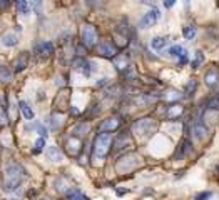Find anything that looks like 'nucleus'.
Instances as JSON below:
<instances>
[{
    "mask_svg": "<svg viewBox=\"0 0 219 200\" xmlns=\"http://www.w3.org/2000/svg\"><path fill=\"white\" fill-rule=\"evenodd\" d=\"M24 168L17 164H8L7 165V182H5V190H14L20 185L22 179H24Z\"/></svg>",
    "mask_w": 219,
    "mask_h": 200,
    "instance_id": "nucleus-1",
    "label": "nucleus"
},
{
    "mask_svg": "<svg viewBox=\"0 0 219 200\" xmlns=\"http://www.w3.org/2000/svg\"><path fill=\"white\" fill-rule=\"evenodd\" d=\"M111 143H112L111 133H105V132L99 133V135L95 137V142H94V155L99 157V158H104L109 152Z\"/></svg>",
    "mask_w": 219,
    "mask_h": 200,
    "instance_id": "nucleus-2",
    "label": "nucleus"
},
{
    "mask_svg": "<svg viewBox=\"0 0 219 200\" xmlns=\"http://www.w3.org/2000/svg\"><path fill=\"white\" fill-rule=\"evenodd\" d=\"M97 30L95 27H92V25H84V29H82V42L84 45L87 47H94L97 43Z\"/></svg>",
    "mask_w": 219,
    "mask_h": 200,
    "instance_id": "nucleus-3",
    "label": "nucleus"
},
{
    "mask_svg": "<svg viewBox=\"0 0 219 200\" xmlns=\"http://www.w3.org/2000/svg\"><path fill=\"white\" fill-rule=\"evenodd\" d=\"M159 17H161L159 10H157V8H152L151 12H147V14H146L142 18H140L139 27H140V29H147V27H152V25H154L156 22L159 20Z\"/></svg>",
    "mask_w": 219,
    "mask_h": 200,
    "instance_id": "nucleus-4",
    "label": "nucleus"
},
{
    "mask_svg": "<svg viewBox=\"0 0 219 200\" xmlns=\"http://www.w3.org/2000/svg\"><path fill=\"white\" fill-rule=\"evenodd\" d=\"M97 52H99L101 55H104V57H115V54H117V47H115L112 42L105 40V42H101V43H99V47H97Z\"/></svg>",
    "mask_w": 219,
    "mask_h": 200,
    "instance_id": "nucleus-5",
    "label": "nucleus"
},
{
    "mask_svg": "<svg viewBox=\"0 0 219 200\" xmlns=\"http://www.w3.org/2000/svg\"><path fill=\"white\" fill-rule=\"evenodd\" d=\"M192 132H194V137L198 140H202L206 135H208V127L202 120H196L192 125Z\"/></svg>",
    "mask_w": 219,
    "mask_h": 200,
    "instance_id": "nucleus-6",
    "label": "nucleus"
},
{
    "mask_svg": "<svg viewBox=\"0 0 219 200\" xmlns=\"http://www.w3.org/2000/svg\"><path fill=\"white\" fill-rule=\"evenodd\" d=\"M156 125L152 123L149 118H144V120H139V122H136V125H134V129L136 130H139L140 133H144V135H147L149 132H151L152 129H154Z\"/></svg>",
    "mask_w": 219,
    "mask_h": 200,
    "instance_id": "nucleus-7",
    "label": "nucleus"
},
{
    "mask_svg": "<svg viewBox=\"0 0 219 200\" xmlns=\"http://www.w3.org/2000/svg\"><path fill=\"white\" fill-rule=\"evenodd\" d=\"M119 127H121V118H109V120H105L104 123L101 125V130L102 132H112V130H117Z\"/></svg>",
    "mask_w": 219,
    "mask_h": 200,
    "instance_id": "nucleus-8",
    "label": "nucleus"
},
{
    "mask_svg": "<svg viewBox=\"0 0 219 200\" xmlns=\"http://www.w3.org/2000/svg\"><path fill=\"white\" fill-rule=\"evenodd\" d=\"M35 48H37V52H39L42 57H49V55L54 52V45H52L50 42H39L35 45Z\"/></svg>",
    "mask_w": 219,
    "mask_h": 200,
    "instance_id": "nucleus-9",
    "label": "nucleus"
},
{
    "mask_svg": "<svg viewBox=\"0 0 219 200\" xmlns=\"http://www.w3.org/2000/svg\"><path fill=\"white\" fill-rule=\"evenodd\" d=\"M182 112H184V108L181 107V105L174 104V105H171V107L167 108V112H166V117L171 118V120H174V118H177L181 114H182Z\"/></svg>",
    "mask_w": 219,
    "mask_h": 200,
    "instance_id": "nucleus-10",
    "label": "nucleus"
},
{
    "mask_svg": "<svg viewBox=\"0 0 219 200\" xmlns=\"http://www.w3.org/2000/svg\"><path fill=\"white\" fill-rule=\"evenodd\" d=\"M114 64H115V67H117V70L124 72L127 68V65H129V57H127V55H119L117 58H114Z\"/></svg>",
    "mask_w": 219,
    "mask_h": 200,
    "instance_id": "nucleus-11",
    "label": "nucleus"
},
{
    "mask_svg": "<svg viewBox=\"0 0 219 200\" xmlns=\"http://www.w3.org/2000/svg\"><path fill=\"white\" fill-rule=\"evenodd\" d=\"M74 67H76V68H80V70H82L85 75H90V64L87 60H84V58H76V62H74Z\"/></svg>",
    "mask_w": 219,
    "mask_h": 200,
    "instance_id": "nucleus-12",
    "label": "nucleus"
},
{
    "mask_svg": "<svg viewBox=\"0 0 219 200\" xmlns=\"http://www.w3.org/2000/svg\"><path fill=\"white\" fill-rule=\"evenodd\" d=\"M124 143H130V137H129V132H124V133H121L119 135V139L115 140V148L117 150H121V148H124Z\"/></svg>",
    "mask_w": 219,
    "mask_h": 200,
    "instance_id": "nucleus-13",
    "label": "nucleus"
},
{
    "mask_svg": "<svg viewBox=\"0 0 219 200\" xmlns=\"http://www.w3.org/2000/svg\"><path fill=\"white\" fill-rule=\"evenodd\" d=\"M206 83H208L209 87H212L216 82L219 80V73H217V70H209L208 73H206Z\"/></svg>",
    "mask_w": 219,
    "mask_h": 200,
    "instance_id": "nucleus-14",
    "label": "nucleus"
},
{
    "mask_svg": "<svg viewBox=\"0 0 219 200\" xmlns=\"http://www.w3.org/2000/svg\"><path fill=\"white\" fill-rule=\"evenodd\" d=\"M166 43H167V39H166V37H156V39L151 40V47L154 50H161L162 47H166Z\"/></svg>",
    "mask_w": 219,
    "mask_h": 200,
    "instance_id": "nucleus-15",
    "label": "nucleus"
},
{
    "mask_svg": "<svg viewBox=\"0 0 219 200\" xmlns=\"http://www.w3.org/2000/svg\"><path fill=\"white\" fill-rule=\"evenodd\" d=\"M20 112H22V115H24L27 120H32L34 118V112H32V108L29 107L27 102H20Z\"/></svg>",
    "mask_w": 219,
    "mask_h": 200,
    "instance_id": "nucleus-16",
    "label": "nucleus"
},
{
    "mask_svg": "<svg viewBox=\"0 0 219 200\" xmlns=\"http://www.w3.org/2000/svg\"><path fill=\"white\" fill-rule=\"evenodd\" d=\"M0 80L2 82H10L12 80V70L8 67H5V65L0 67Z\"/></svg>",
    "mask_w": 219,
    "mask_h": 200,
    "instance_id": "nucleus-17",
    "label": "nucleus"
},
{
    "mask_svg": "<svg viewBox=\"0 0 219 200\" xmlns=\"http://www.w3.org/2000/svg\"><path fill=\"white\" fill-rule=\"evenodd\" d=\"M25 65H27V54H22L15 62V72H22L25 68Z\"/></svg>",
    "mask_w": 219,
    "mask_h": 200,
    "instance_id": "nucleus-18",
    "label": "nucleus"
},
{
    "mask_svg": "<svg viewBox=\"0 0 219 200\" xmlns=\"http://www.w3.org/2000/svg\"><path fill=\"white\" fill-rule=\"evenodd\" d=\"M67 197H69V200H89L84 193H80L79 190H70V192L67 193Z\"/></svg>",
    "mask_w": 219,
    "mask_h": 200,
    "instance_id": "nucleus-19",
    "label": "nucleus"
},
{
    "mask_svg": "<svg viewBox=\"0 0 219 200\" xmlns=\"http://www.w3.org/2000/svg\"><path fill=\"white\" fill-rule=\"evenodd\" d=\"M2 43H4L5 47H14V45H17V39H15V35L8 33V35H5L4 39H2Z\"/></svg>",
    "mask_w": 219,
    "mask_h": 200,
    "instance_id": "nucleus-20",
    "label": "nucleus"
},
{
    "mask_svg": "<svg viewBox=\"0 0 219 200\" xmlns=\"http://www.w3.org/2000/svg\"><path fill=\"white\" fill-rule=\"evenodd\" d=\"M184 37H186L187 40H192L194 37H196V27H192V25L184 27Z\"/></svg>",
    "mask_w": 219,
    "mask_h": 200,
    "instance_id": "nucleus-21",
    "label": "nucleus"
},
{
    "mask_svg": "<svg viewBox=\"0 0 219 200\" xmlns=\"http://www.w3.org/2000/svg\"><path fill=\"white\" fill-rule=\"evenodd\" d=\"M187 152H191V142L189 140H184L182 145H181V152H177L176 157H182V155H186Z\"/></svg>",
    "mask_w": 219,
    "mask_h": 200,
    "instance_id": "nucleus-22",
    "label": "nucleus"
},
{
    "mask_svg": "<svg viewBox=\"0 0 219 200\" xmlns=\"http://www.w3.org/2000/svg\"><path fill=\"white\" fill-rule=\"evenodd\" d=\"M169 54L172 55V57H182L186 52L182 50V47H179V45H174V47H171L169 48Z\"/></svg>",
    "mask_w": 219,
    "mask_h": 200,
    "instance_id": "nucleus-23",
    "label": "nucleus"
},
{
    "mask_svg": "<svg viewBox=\"0 0 219 200\" xmlns=\"http://www.w3.org/2000/svg\"><path fill=\"white\" fill-rule=\"evenodd\" d=\"M208 107L211 108V110H219V93H217V95H214L211 100H209Z\"/></svg>",
    "mask_w": 219,
    "mask_h": 200,
    "instance_id": "nucleus-24",
    "label": "nucleus"
},
{
    "mask_svg": "<svg viewBox=\"0 0 219 200\" xmlns=\"http://www.w3.org/2000/svg\"><path fill=\"white\" fill-rule=\"evenodd\" d=\"M204 62V55H202V52H198L196 54V58H194V62H192V68H199V65Z\"/></svg>",
    "mask_w": 219,
    "mask_h": 200,
    "instance_id": "nucleus-25",
    "label": "nucleus"
},
{
    "mask_svg": "<svg viewBox=\"0 0 219 200\" xmlns=\"http://www.w3.org/2000/svg\"><path fill=\"white\" fill-rule=\"evenodd\" d=\"M17 8H18V12H20V14H29V4H27V2H24V0H22V2H17Z\"/></svg>",
    "mask_w": 219,
    "mask_h": 200,
    "instance_id": "nucleus-26",
    "label": "nucleus"
},
{
    "mask_svg": "<svg viewBox=\"0 0 219 200\" xmlns=\"http://www.w3.org/2000/svg\"><path fill=\"white\" fill-rule=\"evenodd\" d=\"M43 145H45V140H43V139H39V140L35 142V148H34V154H40V152L43 150Z\"/></svg>",
    "mask_w": 219,
    "mask_h": 200,
    "instance_id": "nucleus-27",
    "label": "nucleus"
},
{
    "mask_svg": "<svg viewBox=\"0 0 219 200\" xmlns=\"http://www.w3.org/2000/svg\"><path fill=\"white\" fill-rule=\"evenodd\" d=\"M194 90H196V80H191L186 85V95H192Z\"/></svg>",
    "mask_w": 219,
    "mask_h": 200,
    "instance_id": "nucleus-28",
    "label": "nucleus"
},
{
    "mask_svg": "<svg viewBox=\"0 0 219 200\" xmlns=\"http://www.w3.org/2000/svg\"><path fill=\"white\" fill-rule=\"evenodd\" d=\"M49 155H50V157H54L55 160H60V158H62L60 152H59V150L55 148V147H52V148H49Z\"/></svg>",
    "mask_w": 219,
    "mask_h": 200,
    "instance_id": "nucleus-29",
    "label": "nucleus"
},
{
    "mask_svg": "<svg viewBox=\"0 0 219 200\" xmlns=\"http://www.w3.org/2000/svg\"><path fill=\"white\" fill-rule=\"evenodd\" d=\"M209 197H211V192H202L196 197V200H206V198H209Z\"/></svg>",
    "mask_w": 219,
    "mask_h": 200,
    "instance_id": "nucleus-30",
    "label": "nucleus"
},
{
    "mask_svg": "<svg viewBox=\"0 0 219 200\" xmlns=\"http://www.w3.org/2000/svg\"><path fill=\"white\" fill-rule=\"evenodd\" d=\"M7 123V117H5L4 110H2V107H0V125H5Z\"/></svg>",
    "mask_w": 219,
    "mask_h": 200,
    "instance_id": "nucleus-31",
    "label": "nucleus"
},
{
    "mask_svg": "<svg viewBox=\"0 0 219 200\" xmlns=\"http://www.w3.org/2000/svg\"><path fill=\"white\" fill-rule=\"evenodd\" d=\"M34 8H35L37 14H39V10H40V2H35V4H34Z\"/></svg>",
    "mask_w": 219,
    "mask_h": 200,
    "instance_id": "nucleus-32",
    "label": "nucleus"
},
{
    "mask_svg": "<svg viewBox=\"0 0 219 200\" xmlns=\"http://www.w3.org/2000/svg\"><path fill=\"white\" fill-rule=\"evenodd\" d=\"M164 5H166V7H172L174 2H172V0H169V2H164Z\"/></svg>",
    "mask_w": 219,
    "mask_h": 200,
    "instance_id": "nucleus-33",
    "label": "nucleus"
},
{
    "mask_svg": "<svg viewBox=\"0 0 219 200\" xmlns=\"http://www.w3.org/2000/svg\"><path fill=\"white\" fill-rule=\"evenodd\" d=\"M8 5V2H0V7H7Z\"/></svg>",
    "mask_w": 219,
    "mask_h": 200,
    "instance_id": "nucleus-34",
    "label": "nucleus"
},
{
    "mask_svg": "<svg viewBox=\"0 0 219 200\" xmlns=\"http://www.w3.org/2000/svg\"><path fill=\"white\" fill-rule=\"evenodd\" d=\"M217 7H219V4H217Z\"/></svg>",
    "mask_w": 219,
    "mask_h": 200,
    "instance_id": "nucleus-35",
    "label": "nucleus"
}]
</instances>
